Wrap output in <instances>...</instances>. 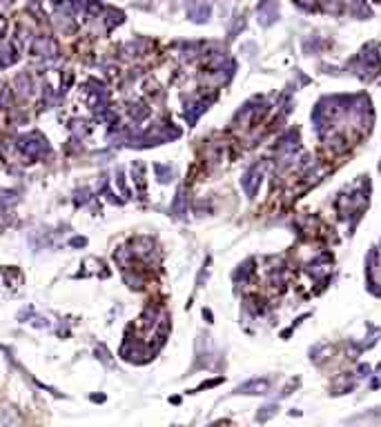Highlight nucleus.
<instances>
[{
    "mask_svg": "<svg viewBox=\"0 0 381 427\" xmlns=\"http://www.w3.org/2000/svg\"><path fill=\"white\" fill-rule=\"evenodd\" d=\"M20 149L25 151L27 156H38V154H41V151L45 149V145H43V143H38L36 138H29V140L25 138V140L20 143Z\"/></svg>",
    "mask_w": 381,
    "mask_h": 427,
    "instance_id": "1",
    "label": "nucleus"
},
{
    "mask_svg": "<svg viewBox=\"0 0 381 427\" xmlns=\"http://www.w3.org/2000/svg\"><path fill=\"white\" fill-rule=\"evenodd\" d=\"M265 387H268V383H263V380H261V383H248V385H243L241 390H265Z\"/></svg>",
    "mask_w": 381,
    "mask_h": 427,
    "instance_id": "2",
    "label": "nucleus"
}]
</instances>
